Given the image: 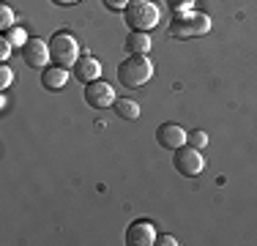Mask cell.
<instances>
[{"instance_id": "1", "label": "cell", "mask_w": 257, "mask_h": 246, "mask_svg": "<svg viewBox=\"0 0 257 246\" xmlns=\"http://www.w3.org/2000/svg\"><path fill=\"white\" fill-rule=\"evenodd\" d=\"M154 77V63L148 55H128L118 66V82L123 88H143Z\"/></svg>"}, {"instance_id": "2", "label": "cell", "mask_w": 257, "mask_h": 246, "mask_svg": "<svg viewBox=\"0 0 257 246\" xmlns=\"http://www.w3.org/2000/svg\"><path fill=\"white\" fill-rule=\"evenodd\" d=\"M208 30H211V17L203 11H183V14H175V20L170 22V36L181 41L205 36Z\"/></svg>"}, {"instance_id": "3", "label": "cell", "mask_w": 257, "mask_h": 246, "mask_svg": "<svg viewBox=\"0 0 257 246\" xmlns=\"http://www.w3.org/2000/svg\"><path fill=\"white\" fill-rule=\"evenodd\" d=\"M126 17V25L132 30H154L159 20H162V11H159V6L154 3V0H132V3L126 6L123 11Z\"/></svg>"}, {"instance_id": "4", "label": "cell", "mask_w": 257, "mask_h": 246, "mask_svg": "<svg viewBox=\"0 0 257 246\" xmlns=\"http://www.w3.org/2000/svg\"><path fill=\"white\" fill-rule=\"evenodd\" d=\"M50 55H52L55 63L63 66V69L74 66L77 60H79V44H77V39L71 33H66V30H58V33L50 39Z\"/></svg>"}, {"instance_id": "5", "label": "cell", "mask_w": 257, "mask_h": 246, "mask_svg": "<svg viewBox=\"0 0 257 246\" xmlns=\"http://www.w3.org/2000/svg\"><path fill=\"white\" fill-rule=\"evenodd\" d=\"M173 167L178 170V175L183 178H197L200 172L205 170V159H203V153L197 151V148H192V145H183L175 151V156H173Z\"/></svg>"}, {"instance_id": "6", "label": "cell", "mask_w": 257, "mask_h": 246, "mask_svg": "<svg viewBox=\"0 0 257 246\" xmlns=\"http://www.w3.org/2000/svg\"><path fill=\"white\" fill-rule=\"evenodd\" d=\"M156 143L164 148V151H178L189 143V132L181 129L178 123H162L156 129Z\"/></svg>"}, {"instance_id": "7", "label": "cell", "mask_w": 257, "mask_h": 246, "mask_svg": "<svg viewBox=\"0 0 257 246\" xmlns=\"http://www.w3.org/2000/svg\"><path fill=\"white\" fill-rule=\"evenodd\" d=\"M85 101L93 109H107L115 104V88L109 82H101V79L88 82V88H85Z\"/></svg>"}, {"instance_id": "8", "label": "cell", "mask_w": 257, "mask_h": 246, "mask_svg": "<svg viewBox=\"0 0 257 246\" xmlns=\"http://www.w3.org/2000/svg\"><path fill=\"white\" fill-rule=\"evenodd\" d=\"M22 60H25V66H30V69H44V66L52 60V55H50V41L28 39V44L22 47Z\"/></svg>"}, {"instance_id": "9", "label": "cell", "mask_w": 257, "mask_h": 246, "mask_svg": "<svg viewBox=\"0 0 257 246\" xmlns=\"http://www.w3.org/2000/svg\"><path fill=\"white\" fill-rule=\"evenodd\" d=\"M156 238L159 235L148 219H137L126 227V243H132V246H154Z\"/></svg>"}, {"instance_id": "10", "label": "cell", "mask_w": 257, "mask_h": 246, "mask_svg": "<svg viewBox=\"0 0 257 246\" xmlns=\"http://www.w3.org/2000/svg\"><path fill=\"white\" fill-rule=\"evenodd\" d=\"M74 77L79 82H96V79L101 77V63L93 58V55H82V58L74 63Z\"/></svg>"}, {"instance_id": "11", "label": "cell", "mask_w": 257, "mask_h": 246, "mask_svg": "<svg viewBox=\"0 0 257 246\" xmlns=\"http://www.w3.org/2000/svg\"><path fill=\"white\" fill-rule=\"evenodd\" d=\"M66 82H69V71L63 69V66H44L41 69V85H44L47 90H52V93H58V90L66 88Z\"/></svg>"}, {"instance_id": "12", "label": "cell", "mask_w": 257, "mask_h": 246, "mask_svg": "<svg viewBox=\"0 0 257 246\" xmlns=\"http://www.w3.org/2000/svg\"><path fill=\"white\" fill-rule=\"evenodd\" d=\"M126 52L128 55H148L151 47H154V41H151V36L145 33V30H132V33L126 36Z\"/></svg>"}, {"instance_id": "13", "label": "cell", "mask_w": 257, "mask_h": 246, "mask_svg": "<svg viewBox=\"0 0 257 246\" xmlns=\"http://www.w3.org/2000/svg\"><path fill=\"white\" fill-rule=\"evenodd\" d=\"M115 112H118V118L123 120H137L140 118V104L132 101V98H115Z\"/></svg>"}, {"instance_id": "14", "label": "cell", "mask_w": 257, "mask_h": 246, "mask_svg": "<svg viewBox=\"0 0 257 246\" xmlns=\"http://www.w3.org/2000/svg\"><path fill=\"white\" fill-rule=\"evenodd\" d=\"M6 39H9L14 47H25V44H28V33H25L22 28H17V25H14L11 30H6Z\"/></svg>"}, {"instance_id": "15", "label": "cell", "mask_w": 257, "mask_h": 246, "mask_svg": "<svg viewBox=\"0 0 257 246\" xmlns=\"http://www.w3.org/2000/svg\"><path fill=\"white\" fill-rule=\"evenodd\" d=\"M0 28H3V30L14 28V11H11L6 3H0Z\"/></svg>"}, {"instance_id": "16", "label": "cell", "mask_w": 257, "mask_h": 246, "mask_svg": "<svg viewBox=\"0 0 257 246\" xmlns=\"http://www.w3.org/2000/svg\"><path fill=\"white\" fill-rule=\"evenodd\" d=\"M189 145L197 148V151H203V148L208 145V134L200 132V129H194V132H189Z\"/></svg>"}, {"instance_id": "17", "label": "cell", "mask_w": 257, "mask_h": 246, "mask_svg": "<svg viewBox=\"0 0 257 246\" xmlns=\"http://www.w3.org/2000/svg\"><path fill=\"white\" fill-rule=\"evenodd\" d=\"M11 82H14V71L9 69V66H0V90H6V88H11Z\"/></svg>"}, {"instance_id": "18", "label": "cell", "mask_w": 257, "mask_h": 246, "mask_svg": "<svg viewBox=\"0 0 257 246\" xmlns=\"http://www.w3.org/2000/svg\"><path fill=\"white\" fill-rule=\"evenodd\" d=\"M167 6L175 11V14H183V11H192L194 0H167Z\"/></svg>"}, {"instance_id": "19", "label": "cell", "mask_w": 257, "mask_h": 246, "mask_svg": "<svg viewBox=\"0 0 257 246\" xmlns=\"http://www.w3.org/2000/svg\"><path fill=\"white\" fill-rule=\"evenodd\" d=\"M128 3H132V0H104V6H107L109 11H126Z\"/></svg>"}, {"instance_id": "20", "label": "cell", "mask_w": 257, "mask_h": 246, "mask_svg": "<svg viewBox=\"0 0 257 246\" xmlns=\"http://www.w3.org/2000/svg\"><path fill=\"white\" fill-rule=\"evenodd\" d=\"M9 55H11V41L3 36V39H0V60L6 63V60H9Z\"/></svg>"}, {"instance_id": "21", "label": "cell", "mask_w": 257, "mask_h": 246, "mask_svg": "<svg viewBox=\"0 0 257 246\" xmlns=\"http://www.w3.org/2000/svg\"><path fill=\"white\" fill-rule=\"evenodd\" d=\"M156 243H159V246H175L178 241H175L173 235H162V238H156Z\"/></svg>"}, {"instance_id": "22", "label": "cell", "mask_w": 257, "mask_h": 246, "mask_svg": "<svg viewBox=\"0 0 257 246\" xmlns=\"http://www.w3.org/2000/svg\"><path fill=\"white\" fill-rule=\"evenodd\" d=\"M55 6H74V3H79V0H52Z\"/></svg>"}]
</instances>
